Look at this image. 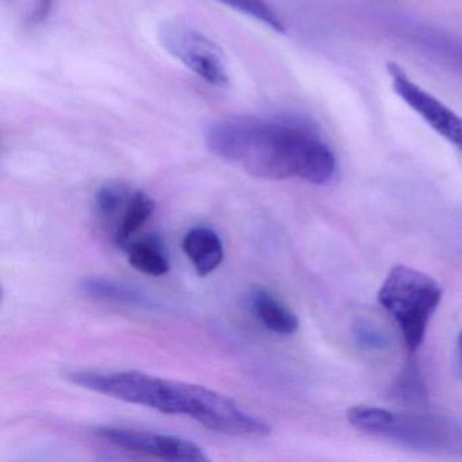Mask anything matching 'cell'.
<instances>
[{
  "instance_id": "6da1fadb",
  "label": "cell",
  "mask_w": 462,
  "mask_h": 462,
  "mask_svg": "<svg viewBox=\"0 0 462 462\" xmlns=\"http://www.w3.org/2000/svg\"><path fill=\"white\" fill-rule=\"evenodd\" d=\"M208 150L261 180L327 185L337 174L331 145L310 121L291 116H228L205 132Z\"/></svg>"
},
{
  "instance_id": "7a4b0ae2",
  "label": "cell",
  "mask_w": 462,
  "mask_h": 462,
  "mask_svg": "<svg viewBox=\"0 0 462 462\" xmlns=\"http://www.w3.org/2000/svg\"><path fill=\"white\" fill-rule=\"evenodd\" d=\"M75 385L121 402L152 408L169 415H186L205 429L247 439L272 434V426L240 407L231 397L196 383L166 380L134 370L69 373Z\"/></svg>"
},
{
  "instance_id": "3957f363",
  "label": "cell",
  "mask_w": 462,
  "mask_h": 462,
  "mask_svg": "<svg viewBox=\"0 0 462 462\" xmlns=\"http://www.w3.org/2000/svg\"><path fill=\"white\" fill-rule=\"evenodd\" d=\"M439 283L410 266H394L378 291L381 307L397 321L411 351L420 347L427 327L442 300Z\"/></svg>"
},
{
  "instance_id": "277c9868",
  "label": "cell",
  "mask_w": 462,
  "mask_h": 462,
  "mask_svg": "<svg viewBox=\"0 0 462 462\" xmlns=\"http://www.w3.org/2000/svg\"><path fill=\"white\" fill-rule=\"evenodd\" d=\"M163 50L191 74L213 88L229 85L231 75L223 50L212 39L188 23L170 21L158 32Z\"/></svg>"
},
{
  "instance_id": "5b68a950",
  "label": "cell",
  "mask_w": 462,
  "mask_h": 462,
  "mask_svg": "<svg viewBox=\"0 0 462 462\" xmlns=\"http://www.w3.org/2000/svg\"><path fill=\"white\" fill-rule=\"evenodd\" d=\"M389 79L394 93L410 106L435 134L462 153V117L440 99L413 82L397 63H388Z\"/></svg>"
},
{
  "instance_id": "8992f818",
  "label": "cell",
  "mask_w": 462,
  "mask_h": 462,
  "mask_svg": "<svg viewBox=\"0 0 462 462\" xmlns=\"http://www.w3.org/2000/svg\"><path fill=\"white\" fill-rule=\"evenodd\" d=\"M97 434L117 448L144 456L158 457L167 461H209L204 448H199L197 443L174 435L155 434L118 427H99Z\"/></svg>"
},
{
  "instance_id": "52a82bcc",
  "label": "cell",
  "mask_w": 462,
  "mask_h": 462,
  "mask_svg": "<svg viewBox=\"0 0 462 462\" xmlns=\"http://www.w3.org/2000/svg\"><path fill=\"white\" fill-rule=\"evenodd\" d=\"M182 248L199 277H207L224 261V245L217 232L207 226L190 229L183 237Z\"/></svg>"
},
{
  "instance_id": "ba28073f",
  "label": "cell",
  "mask_w": 462,
  "mask_h": 462,
  "mask_svg": "<svg viewBox=\"0 0 462 462\" xmlns=\"http://www.w3.org/2000/svg\"><path fill=\"white\" fill-rule=\"evenodd\" d=\"M251 310L269 331L278 335H293L299 329L296 313L266 289H255L248 299Z\"/></svg>"
},
{
  "instance_id": "9c48e42d",
  "label": "cell",
  "mask_w": 462,
  "mask_h": 462,
  "mask_svg": "<svg viewBox=\"0 0 462 462\" xmlns=\"http://www.w3.org/2000/svg\"><path fill=\"white\" fill-rule=\"evenodd\" d=\"M123 250L128 255L129 264L137 272L152 277H162L170 272L169 256L158 236L131 240Z\"/></svg>"
},
{
  "instance_id": "30bf717a",
  "label": "cell",
  "mask_w": 462,
  "mask_h": 462,
  "mask_svg": "<svg viewBox=\"0 0 462 462\" xmlns=\"http://www.w3.org/2000/svg\"><path fill=\"white\" fill-rule=\"evenodd\" d=\"M82 291L86 296L99 301L116 302V304L129 305V307L152 308L155 302L139 289L132 288L117 281L106 278H86L82 282Z\"/></svg>"
},
{
  "instance_id": "8fae6325",
  "label": "cell",
  "mask_w": 462,
  "mask_h": 462,
  "mask_svg": "<svg viewBox=\"0 0 462 462\" xmlns=\"http://www.w3.org/2000/svg\"><path fill=\"white\" fill-rule=\"evenodd\" d=\"M155 208L152 197L148 196L145 191L134 190L125 210L121 215L117 226H115V235H113L116 243L121 248L134 240V235L152 217Z\"/></svg>"
},
{
  "instance_id": "7c38bea8",
  "label": "cell",
  "mask_w": 462,
  "mask_h": 462,
  "mask_svg": "<svg viewBox=\"0 0 462 462\" xmlns=\"http://www.w3.org/2000/svg\"><path fill=\"white\" fill-rule=\"evenodd\" d=\"M346 416L351 426L373 434L393 432L399 423V418L393 412L372 405H354L348 408Z\"/></svg>"
},
{
  "instance_id": "4fadbf2b",
  "label": "cell",
  "mask_w": 462,
  "mask_h": 462,
  "mask_svg": "<svg viewBox=\"0 0 462 462\" xmlns=\"http://www.w3.org/2000/svg\"><path fill=\"white\" fill-rule=\"evenodd\" d=\"M134 190V189L129 188L125 183L112 182L102 186L96 196V207L99 217L107 223L116 221L117 226Z\"/></svg>"
},
{
  "instance_id": "5bb4252c",
  "label": "cell",
  "mask_w": 462,
  "mask_h": 462,
  "mask_svg": "<svg viewBox=\"0 0 462 462\" xmlns=\"http://www.w3.org/2000/svg\"><path fill=\"white\" fill-rule=\"evenodd\" d=\"M216 2L245 17L253 18L256 23H262L277 33H285L282 20L278 17L277 13L270 7L266 0H216Z\"/></svg>"
},
{
  "instance_id": "9a60e30c",
  "label": "cell",
  "mask_w": 462,
  "mask_h": 462,
  "mask_svg": "<svg viewBox=\"0 0 462 462\" xmlns=\"http://www.w3.org/2000/svg\"><path fill=\"white\" fill-rule=\"evenodd\" d=\"M356 343L365 348H383L388 345V337L372 324H359L356 331Z\"/></svg>"
},
{
  "instance_id": "2e32d148",
  "label": "cell",
  "mask_w": 462,
  "mask_h": 462,
  "mask_svg": "<svg viewBox=\"0 0 462 462\" xmlns=\"http://www.w3.org/2000/svg\"><path fill=\"white\" fill-rule=\"evenodd\" d=\"M399 388L405 400L424 399L423 396H426L423 383L415 369L407 370L404 377L402 378Z\"/></svg>"
},
{
  "instance_id": "e0dca14e",
  "label": "cell",
  "mask_w": 462,
  "mask_h": 462,
  "mask_svg": "<svg viewBox=\"0 0 462 462\" xmlns=\"http://www.w3.org/2000/svg\"><path fill=\"white\" fill-rule=\"evenodd\" d=\"M458 347H459V356H461V361H462V331L459 332Z\"/></svg>"
}]
</instances>
